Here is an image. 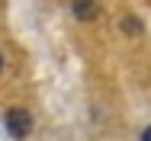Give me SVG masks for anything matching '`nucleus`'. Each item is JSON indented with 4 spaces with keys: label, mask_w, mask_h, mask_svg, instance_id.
<instances>
[{
    "label": "nucleus",
    "mask_w": 151,
    "mask_h": 141,
    "mask_svg": "<svg viewBox=\"0 0 151 141\" xmlns=\"http://www.w3.org/2000/svg\"><path fill=\"white\" fill-rule=\"evenodd\" d=\"M32 128V119L26 109H10L6 112V132L13 135V138H23V135H29Z\"/></svg>",
    "instance_id": "1"
},
{
    "label": "nucleus",
    "mask_w": 151,
    "mask_h": 141,
    "mask_svg": "<svg viewBox=\"0 0 151 141\" xmlns=\"http://www.w3.org/2000/svg\"><path fill=\"white\" fill-rule=\"evenodd\" d=\"M71 10H74V16H77V19H84V23H90V19L100 16V3H96V0H74V6H71Z\"/></svg>",
    "instance_id": "2"
},
{
    "label": "nucleus",
    "mask_w": 151,
    "mask_h": 141,
    "mask_svg": "<svg viewBox=\"0 0 151 141\" xmlns=\"http://www.w3.org/2000/svg\"><path fill=\"white\" fill-rule=\"evenodd\" d=\"M122 29H125V32H138V29H142V26H138L135 19H125V23H122Z\"/></svg>",
    "instance_id": "3"
},
{
    "label": "nucleus",
    "mask_w": 151,
    "mask_h": 141,
    "mask_svg": "<svg viewBox=\"0 0 151 141\" xmlns=\"http://www.w3.org/2000/svg\"><path fill=\"white\" fill-rule=\"evenodd\" d=\"M142 138H145V141H151V128H145V132H142Z\"/></svg>",
    "instance_id": "4"
},
{
    "label": "nucleus",
    "mask_w": 151,
    "mask_h": 141,
    "mask_svg": "<svg viewBox=\"0 0 151 141\" xmlns=\"http://www.w3.org/2000/svg\"><path fill=\"white\" fill-rule=\"evenodd\" d=\"M0 71H3V55H0Z\"/></svg>",
    "instance_id": "5"
}]
</instances>
